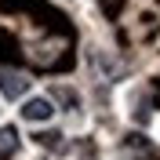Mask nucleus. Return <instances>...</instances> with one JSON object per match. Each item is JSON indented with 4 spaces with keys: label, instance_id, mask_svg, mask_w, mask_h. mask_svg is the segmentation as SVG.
<instances>
[{
    "label": "nucleus",
    "instance_id": "obj_4",
    "mask_svg": "<svg viewBox=\"0 0 160 160\" xmlns=\"http://www.w3.org/2000/svg\"><path fill=\"white\" fill-rule=\"evenodd\" d=\"M58 138H62V135H58V131H48V135H40V146H58Z\"/></svg>",
    "mask_w": 160,
    "mask_h": 160
},
{
    "label": "nucleus",
    "instance_id": "obj_3",
    "mask_svg": "<svg viewBox=\"0 0 160 160\" xmlns=\"http://www.w3.org/2000/svg\"><path fill=\"white\" fill-rule=\"evenodd\" d=\"M15 149H18V131L0 128V153H15Z\"/></svg>",
    "mask_w": 160,
    "mask_h": 160
},
{
    "label": "nucleus",
    "instance_id": "obj_2",
    "mask_svg": "<svg viewBox=\"0 0 160 160\" xmlns=\"http://www.w3.org/2000/svg\"><path fill=\"white\" fill-rule=\"evenodd\" d=\"M33 80L26 73H15V69H0V95L4 98H26Z\"/></svg>",
    "mask_w": 160,
    "mask_h": 160
},
{
    "label": "nucleus",
    "instance_id": "obj_1",
    "mask_svg": "<svg viewBox=\"0 0 160 160\" xmlns=\"http://www.w3.org/2000/svg\"><path fill=\"white\" fill-rule=\"evenodd\" d=\"M22 120L26 124H48L51 117H55V102L48 98V95H33V98H26L22 102Z\"/></svg>",
    "mask_w": 160,
    "mask_h": 160
}]
</instances>
